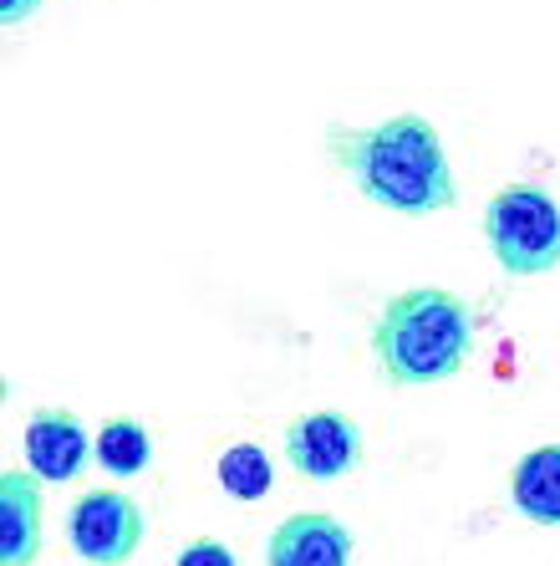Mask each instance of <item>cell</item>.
<instances>
[{"instance_id":"obj_9","label":"cell","mask_w":560,"mask_h":566,"mask_svg":"<svg viewBox=\"0 0 560 566\" xmlns=\"http://www.w3.org/2000/svg\"><path fill=\"white\" fill-rule=\"evenodd\" d=\"M509 505L530 526L560 531V444H535L509 464Z\"/></svg>"},{"instance_id":"obj_12","label":"cell","mask_w":560,"mask_h":566,"mask_svg":"<svg viewBox=\"0 0 560 566\" xmlns=\"http://www.w3.org/2000/svg\"><path fill=\"white\" fill-rule=\"evenodd\" d=\"M173 566H240V556L230 552L224 541H209V536H204V541H189Z\"/></svg>"},{"instance_id":"obj_10","label":"cell","mask_w":560,"mask_h":566,"mask_svg":"<svg viewBox=\"0 0 560 566\" xmlns=\"http://www.w3.org/2000/svg\"><path fill=\"white\" fill-rule=\"evenodd\" d=\"M214 480H220V490L230 501L255 505L275 490V464L255 439H240V444H230L220 460H214Z\"/></svg>"},{"instance_id":"obj_2","label":"cell","mask_w":560,"mask_h":566,"mask_svg":"<svg viewBox=\"0 0 560 566\" xmlns=\"http://www.w3.org/2000/svg\"><path fill=\"white\" fill-rule=\"evenodd\" d=\"M479 337L469 302L443 286L392 291L372 322V357L392 388H429L464 373Z\"/></svg>"},{"instance_id":"obj_13","label":"cell","mask_w":560,"mask_h":566,"mask_svg":"<svg viewBox=\"0 0 560 566\" xmlns=\"http://www.w3.org/2000/svg\"><path fill=\"white\" fill-rule=\"evenodd\" d=\"M41 6H46V0H0V21H6V27H21V21H31Z\"/></svg>"},{"instance_id":"obj_11","label":"cell","mask_w":560,"mask_h":566,"mask_svg":"<svg viewBox=\"0 0 560 566\" xmlns=\"http://www.w3.org/2000/svg\"><path fill=\"white\" fill-rule=\"evenodd\" d=\"M97 464L118 480H133L154 464V434L138 419H107L97 429Z\"/></svg>"},{"instance_id":"obj_5","label":"cell","mask_w":560,"mask_h":566,"mask_svg":"<svg viewBox=\"0 0 560 566\" xmlns=\"http://www.w3.org/2000/svg\"><path fill=\"white\" fill-rule=\"evenodd\" d=\"M362 423L341 409H306L286 423V460L306 480H341L362 470Z\"/></svg>"},{"instance_id":"obj_3","label":"cell","mask_w":560,"mask_h":566,"mask_svg":"<svg viewBox=\"0 0 560 566\" xmlns=\"http://www.w3.org/2000/svg\"><path fill=\"white\" fill-rule=\"evenodd\" d=\"M479 224L484 245L505 276H550L560 265V199L546 185H530V179L499 185Z\"/></svg>"},{"instance_id":"obj_8","label":"cell","mask_w":560,"mask_h":566,"mask_svg":"<svg viewBox=\"0 0 560 566\" xmlns=\"http://www.w3.org/2000/svg\"><path fill=\"white\" fill-rule=\"evenodd\" d=\"M41 480L36 470L0 474V566H36L41 556Z\"/></svg>"},{"instance_id":"obj_7","label":"cell","mask_w":560,"mask_h":566,"mask_svg":"<svg viewBox=\"0 0 560 566\" xmlns=\"http://www.w3.org/2000/svg\"><path fill=\"white\" fill-rule=\"evenodd\" d=\"M357 541L326 511H296L265 536V566H352Z\"/></svg>"},{"instance_id":"obj_1","label":"cell","mask_w":560,"mask_h":566,"mask_svg":"<svg viewBox=\"0 0 560 566\" xmlns=\"http://www.w3.org/2000/svg\"><path fill=\"white\" fill-rule=\"evenodd\" d=\"M326 158L352 189L388 214H443L458 205V185L443 138L423 113H392L382 123H326Z\"/></svg>"},{"instance_id":"obj_4","label":"cell","mask_w":560,"mask_h":566,"mask_svg":"<svg viewBox=\"0 0 560 566\" xmlns=\"http://www.w3.org/2000/svg\"><path fill=\"white\" fill-rule=\"evenodd\" d=\"M144 505L123 490H82L66 511V541L87 566H128L144 546Z\"/></svg>"},{"instance_id":"obj_6","label":"cell","mask_w":560,"mask_h":566,"mask_svg":"<svg viewBox=\"0 0 560 566\" xmlns=\"http://www.w3.org/2000/svg\"><path fill=\"white\" fill-rule=\"evenodd\" d=\"M21 449H27V470H36L46 485H72L92 460H97V434L72 409L41 403L21 423Z\"/></svg>"}]
</instances>
